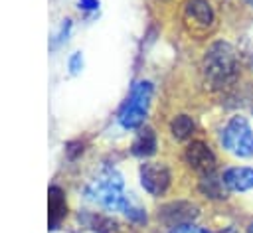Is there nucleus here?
<instances>
[{
  "mask_svg": "<svg viewBox=\"0 0 253 233\" xmlns=\"http://www.w3.org/2000/svg\"><path fill=\"white\" fill-rule=\"evenodd\" d=\"M200 85L208 95L221 97L233 85H237L247 73L241 63L239 47L229 38H211L202 49L200 65Z\"/></svg>",
  "mask_w": 253,
  "mask_h": 233,
  "instance_id": "1",
  "label": "nucleus"
},
{
  "mask_svg": "<svg viewBox=\"0 0 253 233\" xmlns=\"http://www.w3.org/2000/svg\"><path fill=\"white\" fill-rule=\"evenodd\" d=\"M83 195L105 211H121L130 225H144L148 221L146 209L126 192L125 178L113 164L101 168V172L85 186Z\"/></svg>",
  "mask_w": 253,
  "mask_h": 233,
  "instance_id": "2",
  "label": "nucleus"
},
{
  "mask_svg": "<svg viewBox=\"0 0 253 233\" xmlns=\"http://www.w3.org/2000/svg\"><path fill=\"white\" fill-rule=\"evenodd\" d=\"M215 146L233 160H253V124L241 111L229 113L215 128Z\"/></svg>",
  "mask_w": 253,
  "mask_h": 233,
  "instance_id": "3",
  "label": "nucleus"
},
{
  "mask_svg": "<svg viewBox=\"0 0 253 233\" xmlns=\"http://www.w3.org/2000/svg\"><path fill=\"white\" fill-rule=\"evenodd\" d=\"M152 95H154L152 81H148V79L134 81L128 89L126 99L123 101V105L117 111V122L125 130H138L140 126H144L148 109L152 103Z\"/></svg>",
  "mask_w": 253,
  "mask_h": 233,
  "instance_id": "4",
  "label": "nucleus"
},
{
  "mask_svg": "<svg viewBox=\"0 0 253 233\" xmlns=\"http://www.w3.org/2000/svg\"><path fill=\"white\" fill-rule=\"evenodd\" d=\"M182 22L188 34L200 39L211 38L219 28V8L215 0H184Z\"/></svg>",
  "mask_w": 253,
  "mask_h": 233,
  "instance_id": "5",
  "label": "nucleus"
},
{
  "mask_svg": "<svg viewBox=\"0 0 253 233\" xmlns=\"http://www.w3.org/2000/svg\"><path fill=\"white\" fill-rule=\"evenodd\" d=\"M219 148L213 146V142H210L204 136H196L190 142L184 144L182 148V164L196 176H208V174H215L221 170V158H219Z\"/></svg>",
  "mask_w": 253,
  "mask_h": 233,
  "instance_id": "6",
  "label": "nucleus"
},
{
  "mask_svg": "<svg viewBox=\"0 0 253 233\" xmlns=\"http://www.w3.org/2000/svg\"><path fill=\"white\" fill-rule=\"evenodd\" d=\"M200 217H202V205L192 197L190 199H184V197L170 199V201L158 205V209H156V221L166 229L186 225V223H196Z\"/></svg>",
  "mask_w": 253,
  "mask_h": 233,
  "instance_id": "7",
  "label": "nucleus"
},
{
  "mask_svg": "<svg viewBox=\"0 0 253 233\" xmlns=\"http://www.w3.org/2000/svg\"><path fill=\"white\" fill-rule=\"evenodd\" d=\"M138 180L142 190L152 197H164L174 182L172 168L166 162L158 160H144L138 166Z\"/></svg>",
  "mask_w": 253,
  "mask_h": 233,
  "instance_id": "8",
  "label": "nucleus"
},
{
  "mask_svg": "<svg viewBox=\"0 0 253 233\" xmlns=\"http://www.w3.org/2000/svg\"><path fill=\"white\" fill-rule=\"evenodd\" d=\"M223 188L231 197L253 192V166L247 164H225L219 170Z\"/></svg>",
  "mask_w": 253,
  "mask_h": 233,
  "instance_id": "9",
  "label": "nucleus"
},
{
  "mask_svg": "<svg viewBox=\"0 0 253 233\" xmlns=\"http://www.w3.org/2000/svg\"><path fill=\"white\" fill-rule=\"evenodd\" d=\"M196 194H198L202 199L210 201V203H223V205H225V203L231 199V195L227 194V190H225L223 184H221L219 172L196 178Z\"/></svg>",
  "mask_w": 253,
  "mask_h": 233,
  "instance_id": "10",
  "label": "nucleus"
},
{
  "mask_svg": "<svg viewBox=\"0 0 253 233\" xmlns=\"http://www.w3.org/2000/svg\"><path fill=\"white\" fill-rule=\"evenodd\" d=\"M168 134L174 142H190L198 134V120L190 113H178L168 122Z\"/></svg>",
  "mask_w": 253,
  "mask_h": 233,
  "instance_id": "11",
  "label": "nucleus"
},
{
  "mask_svg": "<svg viewBox=\"0 0 253 233\" xmlns=\"http://www.w3.org/2000/svg\"><path fill=\"white\" fill-rule=\"evenodd\" d=\"M158 150V134L152 126L144 124L136 130L132 142H130V154L136 156V158H142V160H148L156 154Z\"/></svg>",
  "mask_w": 253,
  "mask_h": 233,
  "instance_id": "12",
  "label": "nucleus"
},
{
  "mask_svg": "<svg viewBox=\"0 0 253 233\" xmlns=\"http://www.w3.org/2000/svg\"><path fill=\"white\" fill-rule=\"evenodd\" d=\"M87 227H91L95 233H134V229L128 223H123L111 215L105 213H83L79 215Z\"/></svg>",
  "mask_w": 253,
  "mask_h": 233,
  "instance_id": "13",
  "label": "nucleus"
},
{
  "mask_svg": "<svg viewBox=\"0 0 253 233\" xmlns=\"http://www.w3.org/2000/svg\"><path fill=\"white\" fill-rule=\"evenodd\" d=\"M65 213H67L65 195L61 192V188L51 186L49 188V229H55L59 225V221L65 217Z\"/></svg>",
  "mask_w": 253,
  "mask_h": 233,
  "instance_id": "14",
  "label": "nucleus"
},
{
  "mask_svg": "<svg viewBox=\"0 0 253 233\" xmlns=\"http://www.w3.org/2000/svg\"><path fill=\"white\" fill-rule=\"evenodd\" d=\"M168 233H215V229H210V227H204L198 223H186V225H178V227L168 229Z\"/></svg>",
  "mask_w": 253,
  "mask_h": 233,
  "instance_id": "15",
  "label": "nucleus"
},
{
  "mask_svg": "<svg viewBox=\"0 0 253 233\" xmlns=\"http://www.w3.org/2000/svg\"><path fill=\"white\" fill-rule=\"evenodd\" d=\"M71 20H63V24H61V28H59V32L55 34V38L51 39V49H55V47H59L63 41H67V36H69V32H71Z\"/></svg>",
  "mask_w": 253,
  "mask_h": 233,
  "instance_id": "16",
  "label": "nucleus"
},
{
  "mask_svg": "<svg viewBox=\"0 0 253 233\" xmlns=\"http://www.w3.org/2000/svg\"><path fill=\"white\" fill-rule=\"evenodd\" d=\"M67 67H69V73H71V75H77V73L83 69V55H81V51L71 53V57H69V61H67Z\"/></svg>",
  "mask_w": 253,
  "mask_h": 233,
  "instance_id": "17",
  "label": "nucleus"
},
{
  "mask_svg": "<svg viewBox=\"0 0 253 233\" xmlns=\"http://www.w3.org/2000/svg\"><path fill=\"white\" fill-rule=\"evenodd\" d=\"M77 8H79L81 12L93 14V12H97V10L101 8V2H99V0H77Z\"/></svg>",
  "mask_w": 253,
  "mask_h": 233,
  "instance_id": "18",
  "label": "nucleus"
},
{
  "mask_svg": "<svg viewBox=\"0 0 253 233\" xmlns=\"http://www.w3.org/2000/svg\"><path fill=\"white\" fill-rule=\"evenodd\" d=\"M237 6L241 10H247V12H253V0H235Z\"/></svg>",
  "mask_w": 253,
  "mask_h": 233,
  "instance_id": "19",
  "label": "nucleus"
},
{
  "mask_svg": "<svg viewBox=\"0 0 253 233\" xmlns=\"http://www.w3.org/2000/svg\"><path fill=\"white\" fill-rule=\"evenodd\" d=\"M243 233H253V215L247 217V221L243 223Z\"/></svg>",
  "mask_w": 253,
  "mask_h": 233,
  "instance_id": "20",
  "label": "nucleus"
},
{
  "mask_svg": "<svg viewBox=\"0 0 253 233\" xmlns=\"http://www.w3.org/2000/svg\"><path fill=\"white\" fill-rule=\"evenodd\" d=\"M249 113H251V118H253V105L249 107Z\"/></svg>",
  "mask_w": 253,
  "mask_h": 233,
  "instance_id": "21",
  "label": "nucleus"
},
{
  "mask_svg": "<svg viewBox=\"0 0 253 233\" xmlns=\"http://www.w3.org/2000/svg\"><path fill=\"white\" fill-rule=\"evenodd\" d=\"M162 2H166V0H162Z\"/></svg>",
  "mask_w": 253,
  "mask_h": 233,
  "instance_id": "22",
  "label": "nucleus"
}]
</instances>
